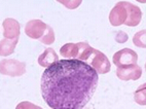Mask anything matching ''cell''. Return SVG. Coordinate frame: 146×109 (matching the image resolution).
<instances>
[{
  "label": "cell",
  "mask_w": 146,
  "mask_h": 109,
  "mask_svg": "<svg viewBox=\"0 0 146 109\" xmlns=\"http://www.w3.org/2000/svg\"><path fill=\"white\" fill-rule=\"evenodd\" d=\"M59 61V57H58V54L52 49V47H48L40 54L38 57V64L42 67H48L54 63L58 62Z\"/></svg>",
  "instance_id": "obj_11"
},
{
  "label": "cell",
  "mask_w": 146,
  "mask_h": 109,
  "mask_svg": "<svg viewBox=\"0 0 146 109\" xmlns=\"http://www.w3.org/2000/svg\"><path fill=\"white\" fill-rule=\"evenodd\" d=\"M47 25L40 20H31L26 24L25 33L32 39H41L46 31Z\"/></svg>",
  "instance_id": "obj_5"
},
{
  "label": "cell",
  "mask_w": 146,
  "mask_h": 109,
  "mask_svg": "<svg viewBox=\"0 0 146 109\" xmlns=\"http://www.w3.org/2000/svg\"><path fill=\"white\" fill-rule=\"evenodd\" d=\"M39 41L43 44H52L55 41V32L52 30V28L50 26L47 25L46 31H45L44 35L41 39H39Z\"/></svg>",
  "instance_id": "obj_13"
},
{
  "label": "cell",
  "mask_w": 146,
  "mask_h": 109,
  "mask_svg": "<svg viewBox=\"0 0 146 109\" xmlns=\"http://www.w3.org/2000/svg\"><path fill=\"white\" fill-rule=\"evenodd\" d=\"M77 60L86 63L89 62V65L93 67V69H95L98 74L108 73L110 71V68H111L108 58L102 52L90 47L88 43L84 47Z\"/></svg>",
  "instance_id": "obj_2"
},
{
  "label": "cell",
  "mask_w": 146,
  "mask_h": 109,
  "mask_svg": "<svg viewBox=\"0 0 146 109\" xmlns=\"http://www.w3.org/2000/svg\"><path fill=\"white\" fill-rule=\"evenodd\" d=\"M16 109H42V108L39 106H37V105H34L31 102L24 101V102H21V103H19L18 105H17Z\"/></svg>",
  "instance_id": "obj_16"
},
{
  "label": "cell",
  "mask_w": 146,
  "mask_h": 109,
  "mask_svg": "<svg viewBox=\"0 0 146 109\" xmlns=\"http://www.w3.org/2000/svg\"><path fill=\"white\" fill-rule=\"evenodd\" d=\"M19 38L16 39H7L4 38L0 41V56L6 57L9 56L15 52L17 44H18Z\"/></svg>",
  "instance_id": "obj_12"
},
{
  "label": "cell",
  "mask_w": 146,
  "mask_h": 109,
  "mask_svg": "<svg viewBox=\"0 0 146 109\" xmlns=\"http://www.w3.org/2000/svg\"><path fill=\"white\" fill-rule=\"evenodd\" d=\"M128 39H129L128 34L125 33V32H123V31L117 32L116 36H115V40H116L118 43H123V42L128 41Z\"/></svg>",
  "instance_id": "obj_17"
},
{
  "label": "cell",
  "mask_w": 146,
  "mask_h": 109,
  "mask_svg": "<svg viewBox=\"0 0 146 109\" xmlns=\"http://www.w3.org/2000/svg\"><path fill=\"white\" fill-rule=\"evenodd\" d=\"M123 4L127 11V21L125 25L130 27H135L139 25L142 19V11L140 8L128 1H123Z\"/></svg>",
  "instance_id": "obj_6"
},
{
  "label": "cell",
  "mask_w": 146,
  "mask_h": 109,
  "mask_svg": "<svg viewBox=\"0 0 146 109\" xmlns=\"http://www.w3.org/2000/svg\"><path fill=\"white\" fill-rule=\"evenodd\" d=\"M99 82V74L86 62L59 60L46 68L40 88L52 109H82L91 101Z\"/></svg>",
  "instance_id": "obj_1"
},
{
  "label": "cell",
  "mask_w": 146,
  "mask_h": 109,
  "mask_svg": "<svg viewBox=\"0 0 146 109\" xmlns=\"http://www.w3.org/2000/svg\"><path fill=\"white\" fill-rule=\"evenodd\" d=\"M135 101L140 105H145L146 99H145V83L142 84L140 88L135 92Z\"/></svg>",
  "instance_id": "obj_14"
},
{
  "label": "cell",
  "mask_w": 146,
  "mask_h": 109,
  "mask_svg": "<svg viewBox=\"0 0 146 109\" xmlns=\"http://www.w3.org/2000/svg\"><path fill=\"white\" fill-rule=\"evenodd\" d=\"M86 42H78V43H66L60 49L61 56L66 59H75L77 60Z\"/></svg>",
  "instance_id": "obj_8"
},
{
  "label": "cell",
  "mask_w": 146,
  "mask_h": 109,
  "mask_svg": "<svg viewBox=\"0 0 146 109\" xmlns=\"http://www.w3.org/2000/svg\"><path fill=\"white\" fill-rule=\"evenodd\" d=\"M134 44L138 47H145V30L137 32L133 38Z\"/></svg>",
  "instance_id": "obj_15"
},
{
  "label": "cell",
  "mask_w": 146,
  "mask_h": 109,
  "mask_svg": "<svg viewBox=\"0 0 146 109\" xmlns=\"http://www.w3.org/2000/svg\"><path fill=\"white\" fill-rule=\"evenodd\" d=\"M116 75L121 80H137L142 75V69L137 64L117 68Z\"/></svg>",
  "instance_id": "obj_7"
},
{
  "label": "cell",
  "mask_w": 146,
  "mask_h": 109,
  "mask_svg": "<svg viewBox=\"0 0 146 109\" xmlns=\"http://www.w3.org/2000/svg\"><path fill=\"white\" fill-rule=\"evenodd\" d=\"M112 61L117 68L129 65H135L138 61V54L131 49H123L113 54Z\"/></svg>",
  "instance_id": "obj_4"
},
{
  "label": "cell",
  "mask_w": 146,
  "mask_h": 109,
  "mask_svg": "<svg viewBox=\"0 0 146 109\" xmlns=\"http://www.w3.org/2000/svg\"><path fill=\"white\" fill-rule=\"evenodd\" d=\"M3 36L7 39H16L20 36V23L17 20L11 18L5 19L2 23Z\"/></svg>",
  "instance_id": "obj_10"
},
{
  "label": "cell",
  "mask_w": 146,
  "mask_h": 109,
  "mask_svg": "<svg viewBox=\"0 0 146 109\" xmlns=\"http://www.w3.org/2000/svg\"><path fill=\"white\" fill-rule=\"evenodd\" d=\"M26 72V64L15 59H4L0 61V73L11 77L22 76Z\"/></svg>",
  "instance_id": "obj_3"
},
{
  "label": "cell",
  "mask_w": 146,
  "mask_h": 109,
  "mask_svg": "<svg viewBox=\"0 0 146 109\" xmlns=\"http://www.w3.org/2000/svg\"><path fill=\"white\" fill-rule=\"evenodd\" d=\"M127 21V11L123 4V1L117 2V4L111 9L109 15V22L112 26H120Z\"/></svg>",
  "instance_id": "obj_9"
}]
</instances>
